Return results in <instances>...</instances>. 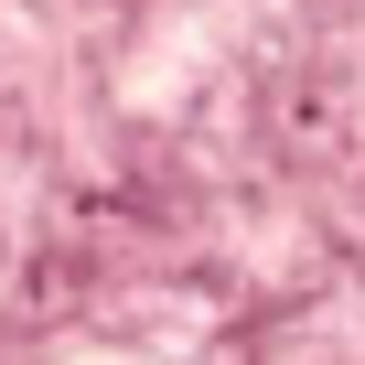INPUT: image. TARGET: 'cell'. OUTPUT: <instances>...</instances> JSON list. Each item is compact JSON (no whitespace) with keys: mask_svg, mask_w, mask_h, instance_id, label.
I'll return each instance as SVG.
<instances>
[{"mask_svg":"<svg viewBox=\"0 0 365 365\" xmlns=\"http://www.w3.org/2000/svg\"><path fill=\"white\" fill-rule=\"evenodd\" d=\"M76 365H150V354H108V344H97V354H76Z\"/></svg>","mask_w":365,"mask_h":365,"instance_id":"6da1fadb","label":"cell"}]
</instances>
